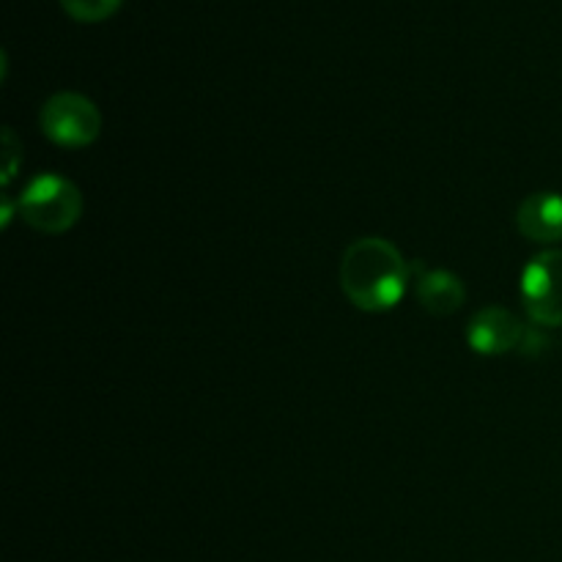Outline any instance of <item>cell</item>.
I'll return each mask as SVG.
<instances>
[{"label":"cell","instance_id":"obj_5","mask_svg":"<svg viewBox=\"0 0 562 562\" xmlns=\"http://www.w3.org/2000/svg\"><path fill=\"white\" fill-rule=\"evenodd\" d=\"M525 324L505 307H483L467 324V344L475 355L499 357L514 351L525 340Z\"/></svg>","mask_w":562,"mask_h":562},{"label":"cell","instance_id":"obj_7","mask_svg":"<svg viewBox=\"0 0 562 562\" xmlns=\"http://www.w3.org/2000/svg\"><path fill=\"white\" fill-rule=\"evenodd\" d=\"M417 302L426 307L431 316H450L459 311L467 300L464 283L448 269H423L415 280Z\"/></svg>","mask_w":562,"mask_h":562},{"label":"cell","instance_id":"obj_1","mask_svg":"<svg viewBox=\"0 0 562 562\" xmlns=\"http://www.w3.org/2000/svg\"><path fill=\"white\" fill-rule=\"evenodd\" d=\"M409 280L412 267L393 241L382 236H362L346 247L340 261V285L357 311H393L404 300Z\"/></svg>","mask_w":562,"mask_h":562},{"label":"cell","instance_id":"obj_9","mask_svg":"<svg viewBox=\"0 0 562 562\" xmlns=\"http://www.w3.org/2000/svg\"><path fill=\"white\" fill-rule=\"evenodd\" d=\"M5 151H9V168H5V184H9L11 181V176H14V162H11V159H14V135H11L9 130H5Z\"/></svg>","mask_w":562,"mask_h":562},{"label":"cell","instance_id":"obj_4","mask_svg":"<svg viewBox=\"0 0 562 562\" xmlns=\"http://www.w3.org/2000/svg\"><path fill=\"white\" fill-rule=\"evenodd\" d=\"M521 302L541 327H562V250H543L521 272Z\"/></svg>","mask_w":562,"mask_h":562},{"label":"cell","instance_id":"obj_3","mask_svg":"<svg viewBox=\"0 0 562 562\" xmlns=\"http://www.w3.org/2000/svg\"><path fill=\"white\" fill-rule=\"evenodd\" d=\"M38 130L60 148H86L102 135V113L82 93L60 91L38 110Z\"/></svg>","mask_w":562,"mask_h":562},{"label":"cell","instance_id":"obj_8","mask_svg":"<svg viewBox=\"0 0 562 562\" xmlns=\"http://www.w3.org/2000/svg\"><path fill=\"white\" fill-rule=\"evenodd\" d=\"M124 0H60L64 11L69 16L80 22H99V20H108L110 14L121 9Z\"/></svg>","mask_w":562,"mask_h":562},{"label":"cell","instance_id":"obj_6","mask_svg":"<svg viewBox=\"0 0 562 562\" xmlns=\"http://www.w3.org/2000/svg\"><path fill=\"white\" fill-rule=\"evenodd\" d=\"M516 225L525 239L538 245L562 241V195L560 192H532L519 203Z\"/></svg>","mask_w":562,"mask_h":562},{"label":"cell","instance_id":"obj_2","mask_svg":"<svg viewBox=\"0 0 562 562\" xmlns=\"http://www.w3.org/2000/svg\"><path fill=\"white\" fill-rule=\"evenodd\" d=\"M16 209L22 223L31 225L33 231L58 236L75 228L77 220L82 217V192L64 176L42 173L22 190Z\"/></svg>","mask_w":562,"mask_h":562}]
</instances>
